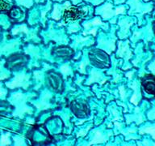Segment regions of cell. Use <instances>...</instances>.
Here are the masks:
<instances>
[{"mask_svg": "<svg viewBox=\"0 0 155 146\" xmlns=\"http://www.w3.org/2000/svg\"><path fill=\"white\" fill-rule=\"evenodd\" d=\"M125 12V7H120L113 9V5L111 2H107L100 7H97L94 11V14L99 15L104 20H109L111 18H116L119 14H122Z\"/></svg>", "mask_w": 155, "mask_h": 146, "instance_id": "1", "label": "cell"}, {"mask_svg": "<svg viewBox=\"0 0 155 146\" xmlns=\"http://www.w3.org/2000/svg\"><path fill=\"white\" fill-rule=\"evenodd\" d=\"M87 8H80V7L71 6L68 7L63 13V19L65 23H76L79 19L84 18L87 15Z\"/></svg>", "mask_w": 155, "mask_h": 146, "instance_id": "2", "label": "cell"}, {"mask_svg": "<svg viewBox=\"0 0 155 146\" xmlns=\"http://www.w3.org/2000/svg\"><path fill=\"white\" fill-rule=\"evenodd\" d=\"M91 63L96 68H105L109 66V58L107 54L98 49L92 50L89 53Z\"/></svg>", "mask_w": 155, "mask_h": 146, "instance_id": "3", "label": "cell"}, {"mask_svg": "<svg viewBox=\"0 0 155 146\" xmlns=\"http://www.w3.org/2000/svg\"><path fill=\"white\" fill-rule=\"evenodd\" d=\"M141 87L146 94L155 97V75H145L141 80Z\"/></svg>", "mask_w": 155, "mask_h": 146, "instance_id": "4", "label": "cell"}, {"mask_svg": "<svg viewBox=\"0 0 155 146\" xmlns=\"http://www.w3.org/2000/svg\"><path fill=\"white\" fill-rule=\"evenodd\" d=\"M29 75L27 74H19L17 75L15 80L12 83H7V85L11 89L15 87H23L26 89L29 85Z\"/></svg>", "mask_w": 155, "mask_h": 146, "instance_id": "5", "label": "cell"}, {"mask_svg": "<svg viewBox=\"0 0 155 146\" xmlns=\"http://www.w3.org/2000/svg\"><path fill=\"white\" fill-rule=\"evenodd\" d=\"M48 83L49 87L54 91H60L62 86V80L61 78L58 75V74H54V73H51L48 75Z\"/></svg>", "mask_w": 155, "mask_h": 146, "instance_id": "6", "label": "cell"}, {"mask_svg": "<svg viewBox=\"0 0 155 146\" xmlns=\"http://www.w3.org/2000/svg\"><path fill=\"white\" fill-rule=\"evenodd\" d=\"M70 3L69 2H65V3L60 4V3H55L54 5V9H53V12L52 14V18L55 20H59L61 19V17L63 16V13L65 12V10L68 7H70Z\"/></svg>", "mask_w": 155, "mask_h": 146, "instance_id": "7", "label": "cell"}, {"mask_svg": "<svg viewBox=\"0 0 155 146\" xmlns=\"http://www.w3.org/2000/svg\"><path fill=\"white\" fill-rule=\"evenodd\" d=\"M72 106L73 111L74 112L75 114H76L78 117H84L86 116L87 113H88V109H87V105H82V108H80V106H81V103L74 102L72 103V106Z\"/></svg>", "mask_w": 155, "mask_h": 146, "instance_id": "8", "label": "cell"}, {"mask_svg": "<svg viewBox=\"0 0 155 146\" xmlns=\"http://www.w3.org/2000/svg\"><path fill=\"white\" fill-rule=\"evenodd\" d=\"M99 25H100V26H104V24L101 21V19H99V18H98V17L94 18L92 21L87 22V23H83V24H82V26L84 27L85 29V32L88 31L91 27L99 26Z\"/></svg>", "mask_w": 155, "mask_h": 146, "instance_id": "9", "label": "cell"}, {"mask_svg": "<svg viewBox=\"0 0 155 146\" xmlns=\"http://www.w3.org/2000/svg\"><path fill=\"white\" fill-rule=\"evenodd\" d=\"M73 51L69 48H61L58 49L55 51V53L58 54V56H62V57H65V56H68L69 54H72Z\"/></svg>", "mask_w": 155, "mask_h": 146, "instance_id": "10", "label": "cell"}, {"mask_svg": "<svg viewBox=\"0 0 155 146\" xmlns=\"http://www.w3.org/2000/svg\"><path fill=\"white\" fill-rule=\"evenodd\" d=\"M16 1L19 4L24 6V7H28V8L31 7V5H32V2H33L32 0H16Z\"/></svg>", "mask_w": 155, "mask_h": 146, "instance_id": "11", "label": "cell"}, {"mask_svg": "<svg viewBox=\"0 0 155 146\" xmlns=\"http://www.w3.org/2000/svg\"><path fill=\"white\" fill-rule=\"evenodd\" d=\"M61 71L63 73V75H65V76H66L69 73L71 72L70 66L68 65V64H66V65H64L63 67H61Z\"/></svg>", "mask_w": 155, "mask_h": 146, "instance_id": "12", "label": "cell"}, {"mask_svg": "<svg viewBox=\"0 0 155 146\" xmlns=\"http://www.w3.org/2000/svg\"><path fill=\"white\" fill-rule=\"evenodd\" d=\"M85 1L91 2V3H92L93 5H98L102 3V2H104V0H85Z\"/></svg>", "mask_w": 155, "mask_h": 146, "instance_id": "13", "label": "cell"}, {"mask_svg": "<svg viewBox=\"0 0 155 146\" xmlns=\"http://www.w3.org/2000/svg\"><path fill=\"white\" fill-rule=\"evenodd\" d=\"M56 1H58V2H61V1H63V0H56ZM73 2V4L74 5H77L78 3H79L80 2H81V0H71Z\"/></svg>", "mask_w": 155, "mask_h": 146, "instance_id": "14", "label": "cell"}, {"mask_svg": "<svg viewBox=\"0 0 155 146\" xmlns=\"http://www.w3.org/2000/svg\"><path fill=\"white\" fill-rule=\"evenodd\" d=\"M113 1L115 4H121V3H124L125 2L126 0H113Z\"/></svg>", "mask_w": 155, "mask_h": 146, "instance_id": "15", "label": "cell"}, {"mask_svg": "<svg viewBox=\"0 0 155 146\" xmlns=\"http://www.w3.org/2000/svg\"><path fill=\"white\" fill-rule=\"evenodd\" d=\"M153 32L155 34V22H153Z\"/></svg>", "mask_w": 155, "mask_h": 146, "instance_id": "16", "label": "cell"}, {"mask_svg": "<svg viewBox=\"0 0 155 146\" xmlns=\"http://www.w3.org/2000/svg\"><path fill=\"white\" fill-rule=\"evenodd\" d=\"M145 1H146V2H147V1H149V0H145Z\"/></svg>", "mask_w": 155, "mask_h": 146, "instance_id": "17", "label": "cell"}]
</instances>
